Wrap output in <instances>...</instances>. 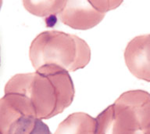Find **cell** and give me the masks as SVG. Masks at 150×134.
Here are the masks:
<instances>
[{"label":"cell","instance_id":"277c9868","mask_svg":"<svg viewBox=\"0 0 150 134\" xmlns=\"http://www.w3.org/2000/svg\"><path fill=\"white\" fill-rule=\"evenodd\" d=\"M105 14L96 9L91 1H67L59 19L64 24L78 30H88L103 21Z\"/></svg>","mask_w":150,"mask_h":134},{"label":"cell","instance_id":"9c48e42d","mask_svg":"<svg viewBox=\"0 0 150 134\" xmlns=\"http://www.w3.org/2000/svg\"><path fill=\"white\" fill-rule=\"evenodd\" d=\"M0 61H1V59H0Z\"/></svg>","mask_w":150,"mask_h":134},{"label":"cell","instance_id":"5b68a950","mask_svg":"<svg viewBox=\"0 0 150 134\" xmlns=\"http://www.w3.org/2000/svg\"><path fill=\"white\" fill-rule=\"evenodd\" d=\"M124 60L134 76L150 82V34L131 40L124 51Z\"/></svg>","mask_w":150,"mask_h":134},{"label":"cell","instance_id":"3957f363","mask_svg":"<svg viewBox=\"0 0 150 134\" xmlns=\"http://www.w3.org/2000/svg\"><path fill=\"white\" fill-rule=\"evenodd\" d=\"M30 56L36 69L54 64L69 72L81 69L89 63L91 49L84 40L76 35L46 31L34 40Z\"/></svg>","mask_w":150,"mask_h":134},{"label":"cell","instance_id":"7a4b0ae2","mask_svg":"<svg viewBox=\"0 0 150 134\" xmlns=\"http://www.w3.org/2000/svg\"><path fill=\"white\" fill-rule=\"evenodd\" d=\"M96 119V134H150V93L125 92Z\"/></svg>","mask_w":150,"mask_h":134},{"label":"cell","instance_id":"8992f818","mask_svg":"<svg viewBox=\"0 0 150 134\" xmlns=\"http://www.w3.org/2000/svg\"><path fill=\"white\" fill-rule=\"evenodd\" d=\"M96 119L84 112L71 114L57 127L54 134H96Z\"/></svg>","mask_w":150,"mask_h":134},{"label":"cell","instance_id":"52a82bcc","mask_svg":"<svg viewBox=\"0 0 150 134\" xmlns=\"http://www.w3.org/2000/svg\"><path fill=\"white\" fill-rule=\"evenodd\" d=\"M29 9L39 16H49L59 15L66 6L67 1H42L29 2Z\"/></svg>","mask_w":150,"mask_h":134},{"label":"cell","instance_id":"6da1fadb","mask_svg":"<svg viewBox=\"0 0 150 134\" xmlns=\"http://www.w3.org/2000/svg\"><path fill=\"white\" fill-rule=\"evenodd\" d=\"M16 86H22L35 109L38 118L49 119L68 108L74 97V87L68 71L54 64H47L37 72L21 76Z\"/></svg>","mask_w":150,"mask_h":134},{"label":"cell","instance_id":"ba28073f","mask_svg":"<svg viewBox=\"0 0 150 134\" xmlns=\"http://www.w3.org/2000/svg\"><path fill=\"white\" fill-rule=\"evenodd\" d=\"M92 4L99 11L106 14L108 11L119 6L122 1H91Z\"/></svg>","mask_w":150,"mask_h":134}]
</instances>
